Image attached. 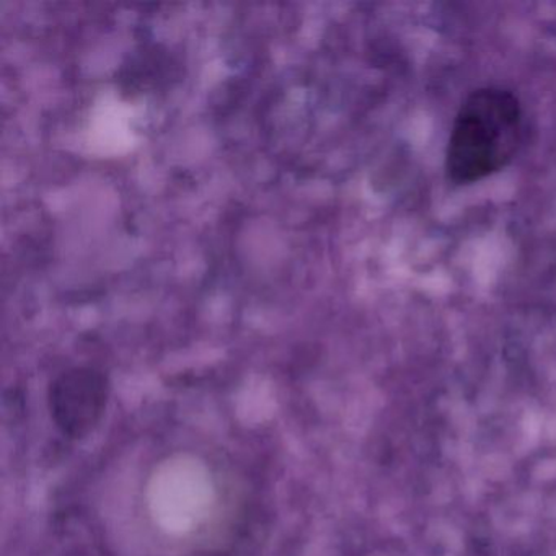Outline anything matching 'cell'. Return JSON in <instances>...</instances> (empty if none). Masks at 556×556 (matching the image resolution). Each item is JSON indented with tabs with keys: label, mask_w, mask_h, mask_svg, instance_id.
Here are the masks:
<instances>
[{
	"label": "cell",
	"mask_w": 556,
	"mask_h": 556,
	"mask_svg": "<svg viewBox=\"0 0 556 556\" xmlns=\"http://www.w3.org/2000/svg\"><path fill=\"white\" fill-rule=\"evenodd\" d=\"M522 139V109L509 90L484 87L465 99L455 115L445 151V174L471 185L503 170Z\"/></svg>",
	"instance_id": "cell-1"
},
{
	"label": "cell",
	"mask_w": 556,
	"mask_h": 556,
	"mask_svg": "<svg viewBox=\"0 0 556 556\" xmlns=\"http://www.w3.org/2000/svg\"><path fill=\"white\" fill-rule=\"evenodd\" d=\"M109 395V380L99 370L89 367L67 370L50 387L53 421L67 438H86L102 421Z\"/></svg>",
	"instance_id": "cell-2"
}]
</instances>
